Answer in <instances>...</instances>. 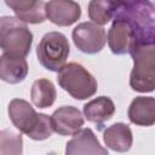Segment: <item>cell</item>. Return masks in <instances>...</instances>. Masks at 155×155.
<instances>
[{"label": "cell", "mask_w": 155, "mask_h": 155, "mask_svg": "<svg viewBox=\"0 0 155 155\" xmlns=\"http://www.w3.org/2000/svg\"><path fill=\"white\" fill-rule=\"evenodd\" d=\"M133 59L130 74V86L139 93H149L155 87V45L154 42H138L128 52Z\"/></svg>", "instance_id": "1"}, {"label": "cell", "mask_w": 155, "mask_h": 155, "mask_svg": "<svg viewBox=\"0 0 155 155\" xmlns=\"http://www.w3.org/2000/svg\"><path fill=\"white\" fill-rule=\"evenodd\" d=\"M114 17L125 18L133 28L136 44L154 42V5L151 0H131L114 12Z\"/></svg>", "instance_id": "2"}, {"label": "cell", "mask_w": 155, "mask_h": 155, "mask_svg": "<svg viewBox=\"0 0 155 155\" xmlns=\"http://www.w3.org/2000/svg\"><path fill=\"white\" fill-rule=\"evenodd\" d=\"M31 44L33 33L27 23L12 16L0 18V48L4 53L25 58L30 52Z\"/></svg>", "instance_id": "3"}, {"label": "cell", "mask_w": 155, "mask_h": 155, "mask_svg": "<svg viewBox=\"0 0 155 155\" xmlns=\"http://www.w3.org/2000/svg\"><path fill=\"white\" fill-rule=\"evenodd\" d=\"M57 73L59 87L78 101H84L94 96L98 90L96 78L84 65L76 62L64 64Z\"/></svg>", "instance_id": "4"}, {"label": "cell", "mask_w": 155, "mask_h": 155, "mask_svg": "<svg viewBox=\"0 0 155 155\" xmlns=\"http://www.w3.org/2000/svg\"><path fill=\"white\" fill-rule=\"evenodd\" d=\"M69 53V41L59 31L46 33L36 47L39 63L50 71H58L65 64Z\"/></svg>", "instance_id": "5"}, {"label": "cell", "mask_w": 155, "mask_h": 155, "mask_svg": "<svg viewBox=\"0 0 155 155\" xmlns=\"http://www.w3.org/2000/svg\"><path fill=\"white\" fill-rule=\"evenodd\" d=\"M74 45L84 53L94 54L101 52L107 42V33L102 25L93 22H82L71 31Z\"/></svg>", "instance_id": "6"}, {"label": "cell", "mask_w": 155, "mask_h": 155, "mask_svg": "<svg viewBox=\"0 0 155 155\" xmlns=\"http://www.w3.org/2000/svg\"><path fill=\"white\" fill-rule=\"evenodd\" d=\"M7 113L13 126L28 137H30L41 117V113H36L29 102L21 98H13L8 103Z\"/></svg>", "instance_id": "7"}, {"label": "cell", "mask_w": 155, "mask_h": 155, "mask_svg": "<svg viewBox=\"0 0 155 155\" xmlns=\"http://www.w3.org/2000/svg\"><path fill=\"white\" fill-rule=\"evenodd\" d=\"M108 45L114 54H126L136 44V34L132 25L121 17H114L107 35Z\"/></svg>", "instance_id": "8"}, {"label": "cell", "mask_w": 155, "mask_h": 155, "mask_svg": "<svg viewBox=\"0 0 155 155\" xmlns=\"http://www.w3.org/2000/svg\"><path fill=\"white\" fill-rule=\"evenodd\" d=\"M45 10L46 18L58 27H69L81 17V7L74 0H50Z\"/></svg>", "instance_id": "9"}, {"label": "cell", "mask_w": 155, "mask_h": 155, "mask_svg": "<svg viewBox=\"0 0 155 155\" xmlns=\"http://www.w3.org/2000/svg\"><path fill=\"white\" fill-rule=\"evenodd\" d=\"M84 116L81 111L73 105H63L51 115L53 132L59 136H73L84 126Z\"/></svg>", "instance_id": "10"}, {"label": "cell", "mask_w": 155, "mask_h": 155, "mask_svg": "<svg viewBox=\"0 0 155 155\" xmlns=\"http://www.w3.org/2000/svg\"><path fill=\"white\" fill-rule=\"evenodd\" d=\"M74 137L65 144L67 155H80V154H91V155H107V148L102 147L97 137L94 136L91 128H82L78 131Z\"/></svg>", "instance_id": "11"}, {"label": "cell", "mask_w": 155, "mask_h": 155, "mask_svg": "<svg viewBox=\"0 0 155 155\" xmlns=\"http://www.w3.org/2000/svg\"><path fill=\"white\" fill-rule=\"evenodd\" d=\"M127 116L137 126H153L155 124V99L153 97H136L128 107Z\"/></svg>", "instance_id": "12"}, {"label": "cell", "mask_w": 155, "mask_h": 155, "mask_svg": "<svg viewBox=\"0 0 155 155\" xmlns=\"http://www.w3.org/2000/svg\"><path fill=\"white\" fill-rule=\"evenodd\" d=\"M28 71L29 67L25 58L6 53L0 56V80L7 84H19L27 78Z\"/></svg>", "instance_id": "13"}, {"label": "cell", "mask_w": 155, "mask_h": 155, "mask_svg": "<svg viewBox=\"0 0 155 155\" xmlns=\"http://www.w3.org/2000/svg\"><path fill=\"white\" fill-rule=\"evenodd\" d=\"M103 140L109 149L119 153H125L131 149L133 136L128 125L124 122H116L104 131Z\"/></svg>", "instance_id": "14"}, {"label": "cell", "mask_w": 155, "mask_h": 155, "mask_svg": "<svg viewBox=\"0 0 155 155\" xmlns=\"http://www.w3.org/2000/svg\"><path fill=\"white\" fill-rule=\"evenodd\" d=\"M114 113L115 104L107 96L97 97L84 105V116L87 119V121L97 124L98 126H102L104 122L109 121Z\"/></svg>", "instance_id": "15"}, {"label": "cell", "mask_w": 155, "mask_h": 155, "mask_svg": "<svg viewBox=\"0 0 155 155\" xmlns=\"http://www.w3.org/2000/svg\"><path fill=\"white\" fill-rule=\"evenodd\" d=\"M56 87L47 79H38L31 85L30 98L35 107L40 109L50 108L56 101Z\"/></svg>", "instance_id": "16"}, {"label": "cell", "mask_w": 155, "mask_h": 155, "mask_svg": "<svg viewBox=\"0 0 155 155\" xmlns=\"http://www.w3.org/2000/svg\"><path fill=\"white\" fill-rule=\"evenodd\" d=\"M87 12L88 18L93 23L98 25H104L110 22V19H113L115 7L109 0H90Z\"/></svg>", "instance_id": "17"}, {"label": "cell", "mask_w": 155, "mask_h": 155, "mask_svg": "<svg viewBox=\"0 0 155 155\" xmlns=\"http://www.w3.org/2000/svg\"><path fill=\"white\" fill-rule=\"evenodd\" d=\"M23 153L22 134L12 130L0 131V155H19Z\"/></svg>", "instance_id": "18"}, {"label": "cell", "mask_w": 155, "mask_h": 155, "mask_svg": "<svg viewBox=\"0 0 155 155\" xmlns=\"http://www.w3.org/2000/svg\"><path fill=\"white\" fill-rule=\"evenodd\" d=\"M46 2L44 0H39L31 8H29L25 12H22L19 15H17L16 17L18 19H21L24 23H29V24H38V23H44L47 18H46V10H45Z\"/></svg>", "instance_id": "19"}, {"label": "cell", "mask_w": 155, "mask_h": 155, "mask_svg": "<svg viewBox=\"0 0 155 155\" xmlns=\"http://www.w3.org/2000/svg\"><path fill=\"white\" fill-rule=\"evenodd\" d=\"M39 0H5V4L15 12V15H19L22 12L31 8Z\"/></svg>", "instance_id": "20"}, {"label": "cell", "mask_w": 155, "mask_h": 155, "mask_svg": "<svg viewBox=\"0 0 155 155\" xmlns=\"http://www.w3.org/2000/svg\"><path fill=\"white\" fill-rule=\"evenodd\" d=\"M109 1L113 4V6H114L115 10H116V8H119V7L124 6V5H126V4L130 2L131 0H109Z\"/></svg>", "instance_id": "21"}]
</instances>
